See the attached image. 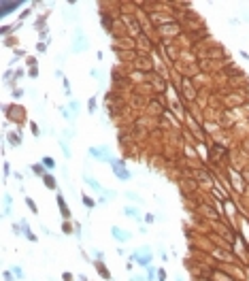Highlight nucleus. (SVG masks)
<instances>
[{
  "mask_svg": "<svg viewBox=\"0 0 249 281\" xmlns=\"http://www.w3.org/2000/svg\"><path fill=\"white\" fill-rule=\"evenodd\" d=\"M111 164H113V170H115V175H117V177H121L123 181H128L130 179V173H128V170L126 168H123V162H111Z\"/></svg>",
  "mask_w": 249,
  "mask_h": 281,
  "instance_id": "f257e3e1",
  "label": "nucleus"
},
{
  "mask_svg": "<svg viewBox=\"0 0 249 281\" xmlns=\"http://www.w3.org/2000/svg\"><path fill=\"white\" fill-rule=\"evenodd\" d=\"M111 232H113V237H115V239H119V241H128V239H130V234H126V232H121L119 228H113Z\"/></svg>",
  "mask_w": 249,
  "mask_h": 281,
  "instance_id": "f03ea898",
  "label": "nucleus"
},
{
  "mask_svg": "<svg viewBox=\"0 0 249 281\" xmlns=\"http://www.w3.org/2000/svg\"><path fill=\"white\" fill-rule=\"evenodd\" d=\"M58 204H60V209H62V215H64V217H68V215H70V211H68V207L64 204V200H62V196H58Z\"/></svg>",
  "mask_w": 249,
  "mask_h": 281,
  "instance_id": "7ed1b4c3",
  "label": "nucleus"
},
{
  "mask_svg": "<svg viewBox=\"0 0 249 281\" xmlns=\"http://www.w3.org/2000/svg\"><path fill=\"white\" fill-rule=\"evenodd\" d=\"M85 181H87V183H90V185H92V187L96 189V192H104V187H102L100 183H96V181H94V179H90V177H87Z\"/></svg>",
  "mask_w": 249,
  "mask_h": 281,
  "instance_id": "20e7f679",
  "label": "nucleus"
},
{
  "mask_svg": "<svg viewBox=\"0 0 249 281\" xmlns=\"http://www.w3.org/2000/svg\"><path fill=\"white\" fill-rule=\"evenodd\" d=\"M123 211H126L128 217H138V211H136V209H132V207H126Z\"/></svg>",
  "mask_w": 249,
  "mask_h": 281,
  "instance_id": "39448f33",
  "label": "nucleus"
},
{
  "mask_svg": "<svg viewBox=\"0 0 249 281\" xmlns=\"http://www.w3.org/2000/svg\"><path fill=\"white\" fill-rule=\"evenodd\" d=\"M43 164H45L47 168H53V166H56V162H53V158H43Z\"/></svg>",
  "mask_w": 249,
  "mask_h": 281,
  "instance_id": "423d86ee",
  "label": "nucleus"
},
{
  "mask_svg": "<svg viewBox=\"0 0 249 281\" xmlns=\"http://www.w3.org/2000/svg\"><path fill=\"white\" fill-rule=\"evenodd\" d=\"M45 185H47V187H56V181H53V177H51V175H47V177H45Z\"/></svg>",
  "mask_w": 249,
  "mask_h": 281,
  "instance_id": "0eeeda50",
  "label": "nucleus"
},
{
  "mask_svg": "<svg viewBox=\"0 0 249 281\" xmlns=\"http://www.w3.org/2000/svg\"><path fill=\"white\" fill-rule=\"evenodd\" d=\"M26 202H28V207H30V209H32V213H36V204H34V202L30 200V198H26Z\"/></svg>",
  "mask_w": 249,
  "mask_h": 281,
  "instance_id": "6e6552de",
  "label": "nucleus"
},
{
  "mask_svg": "<svg viewBox=\"0 0 249 281\" xmlns=\"http://www.w3.org/2000/svg\"><path fill=\"white\" fill-rule=\"evenodd\" d=\"M132 281H143V279H141V277H134V279H132Z\"/></svg>",
  "mask_w": 249,
  "mask_h": 281,
  "instance_id": "1a4fd4ad",
  "label": "nucleus"
}]
</instances>
